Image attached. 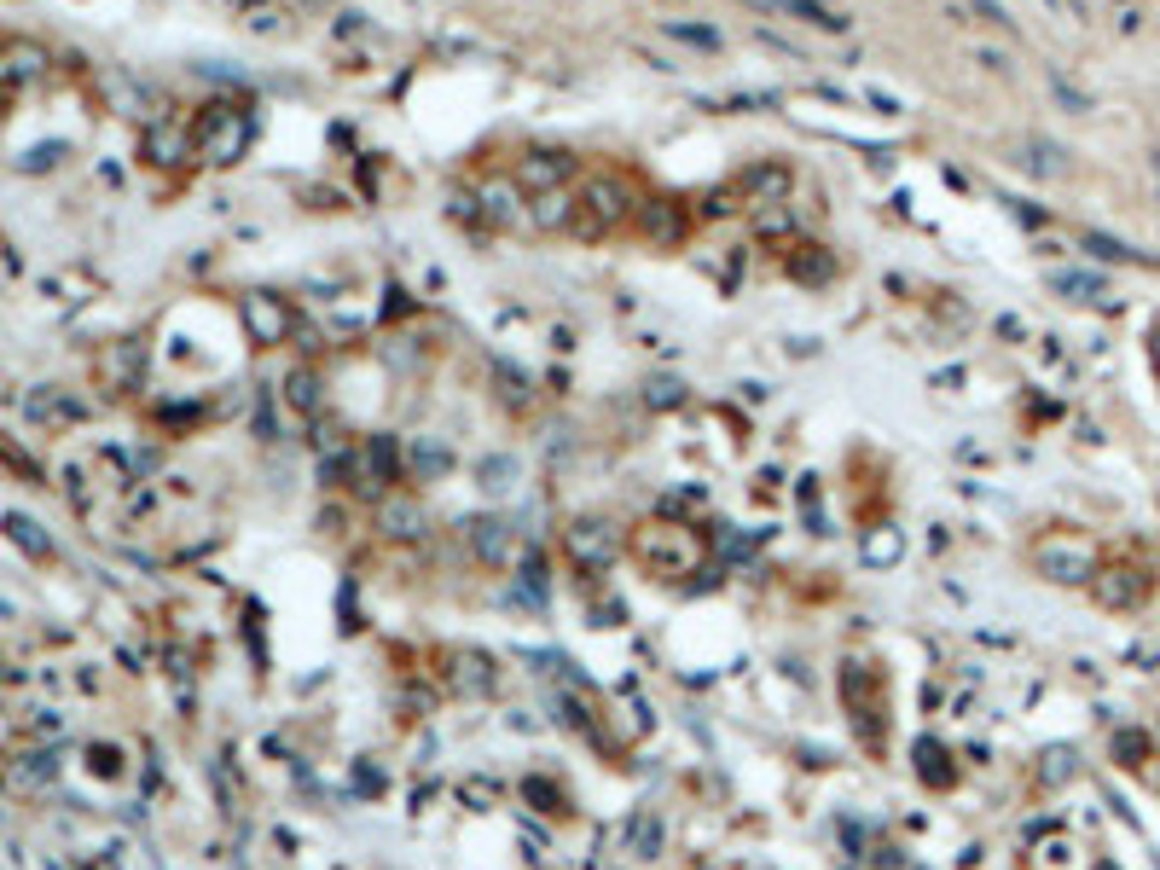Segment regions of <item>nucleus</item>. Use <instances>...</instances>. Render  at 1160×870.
Returning a JSON list of instances; mask_svg holds the SVG:
<instances>
[{
    "instance_id": "nucleus-1",
    "label": "nucleus",
    "mask_w": 1160,
    "mask_h": 870,
    "mask_svg": "<svg viewBox=\"0 0 1160 870\" xmlns=\"http://www.w3.org/2000/svg\"><path fill=\"white\" fill-rule=\"evenodd\" d=\"M627 215H633V192H627L615 175H592L586 186L575 192V232L580 238H603V232H615Z\"/></svg>"
},
{
    "instance_id": "nucleus-2",
    "label": "nucleus",
    "mask_w": 1160,
    "mask_h": 870,
    "mask_svg": "<svg viewBox=\"0 0 1160 870\" xmlns=\"http://www.w3.org/2000/svg\"><path fill=\"white\" fill-rule=\"evenodd\" d=\"M569 168H575L569 151H528L523 163H516V180H523V186H534V192H551V186H563V180H569Z\"/></svg>"
},
{
    "instance_id": "nucleus-3",
    "label": "nucleus",
    "mask_w": 1160,
    "mask_h": 870,
    "mask_svg": "<svg viewBox=\"0 0 1160 870\" xmlns=\"http://www.w3.org/2000/svg\"><path fill=\"white\" fill-rule=\"evenodd\" d=\"M528 220H534L540 232H563V227H575V198H569L563 186L540 192V198L528 203Z\"/></svg>"
},
{
    "instance_id": "nucleus-4",
    "label": "nucleus",
    "mask_w": 1160,
    "mask_h": 870,
    "mask_svg": "<svg viewBox=\"0 0 1160 870\" xmlns=\"http://www.w3.org/2000/svg\"><path fill=\"white\" fill-rule=\"evenodd\" d=\"M244 320H250V331H255L262 342H279V337L290 331V314L279 308L273 297H250V302H244Z\"/></svg>"
},
{
    "instance_id": "nucleus-5",
    "label": "nucleus",
    "mask_w": 1160,
    "mask_h": 870,
    "mask_svg": "<svg viewBox=\"0 0 1160 870\" xmlns=\"http://www.w3.org/2000/svg\"><path fill=\"white\" fill-rule=\"evenodd\" d=\"M743 192H749L755 203H783V192H789V168H777V163L749 168V175H743Z\"/></svg>"
},
{
    "instance_id": "nucleus-6",
    "label": "nucleus",
    "mask_w": 1160,
    "mask_h": 870,
    "mask_svg": "<svg viewBox=\"0 0 1160 870\" xmlns=\"http://www.w3.org/2000/svg\"><path fill=\"white\" fill-rule=\"evenodd\" d=\"M244 134H250V122H244V116H227V122H221V128L203 140V151L215 157V163H232V157H238V145H244Z\"/></svg>"
},
{
    "instance_id": "nucleus-7",
    "label": "nucleus",
    "mask_w": 1160,
    "mask_h": 870,
    "mask_svg": "<svg viewBox=\"0 0 1160 870\" xmlns=\"http://www.w3.org/2000/svg\"><path fill=\"white\" fill-rule=\"evenodd\" d=\"M482 203H488V220H516V192L505 186V180H488Z\"/></svg>"
},
{
    "instance_id": "nucleus-8",
    "label": "nucleus",
    "mask_w": 1160,
    "mask_h": 870,
    "mask_svg": "<svg viewBox=\"0 0 1160 870\" xmlns=\"http://www.w3.org/2000/svg\"><path fill=\"white\" fill-rule=\"evenodd\" d=\"M645 227H650V238H662V244H673L679 232H685V227H679V215L668 210V203H662V210H650V220H645Z\"/></svg>"
},
{
    "instance_id": "nucleus-9",
    "label": "nucleus",
    "mask_w": 1160,
    "mask_h": 870,
    "mask_svg": "<svg viewBox=\"0 0 1160 870\" xmlns=\"http://www.w3.org/2000/svg\"><path fill=\"white\" fill-rule=\"evenodd\" d=\"M668 35H673V41L702 47V53H714V47H720V35H714V30H697V23H668Z\"/></svg>"
},
{
    "instance_id": "nucleus-10",
    "label": "nucleus",
    "mask_w": 1160,
    "mask_h": 870,
    "mask_svg": "<svg viewBox=\"0 0 1160 870\" xmlns=\"http://www.w3.org/2000/svg\"><path fill=\"white\" fill-rule=\"evenodd\" d=\"M789 6H795L807 23H818V30H842V23H847V18H835V12H824L818 0H789Z\"/></svg>"
},
{
    "instance_id": "nucleus-11",
    "label": "nucleus",
    "mask_w": 1160,
    "mask_h": 870,
    "mask_svg": "<svg viewBox=\"0 0 1160 870\" xmlns=\"http://www.w3.org/2000/svg\"><path fill=\"white\" fill-rule=\"evenodd\" d=\"M290 389H296V407H314V377H307V372H302V377H296V383H290Z\"/></svg>"
}]
</instances>
